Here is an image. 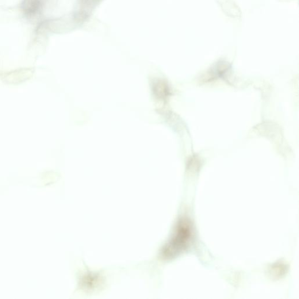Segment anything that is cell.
I'll list each match as a JSON object with an SVG mask.
<instances>
[{"instance_id":"cell-1","label":"cell","mask_w":299,"mask_h":299,"mask_svg":"<svg viewBox=\"0 0 299 299\" xmlns=\"http://www.w3.org/2000/svg\"><path fill=\"white\" fill-rule=\"evenodd\" d=\"M193 237V229L186 218L179 221L173 236L163 248V255L166 258L175 257L190 246Z\"/></svg>"},{"instance_id":"cell-2","label":"cell","mask_w":299,"mask_h":299,"mask_svg":"<svg viewBox=\"0 0 299 299\" xmlns=\"http://www.w3.org/2000/svg\"><path fill=\"white\" fill-rule=\"evenodd\" d=\"M155 87V93L156 95H160V97H165L167 95L168 89L166 84L163 83H159L156 84Z\"/></svg>"}]
</instances>
